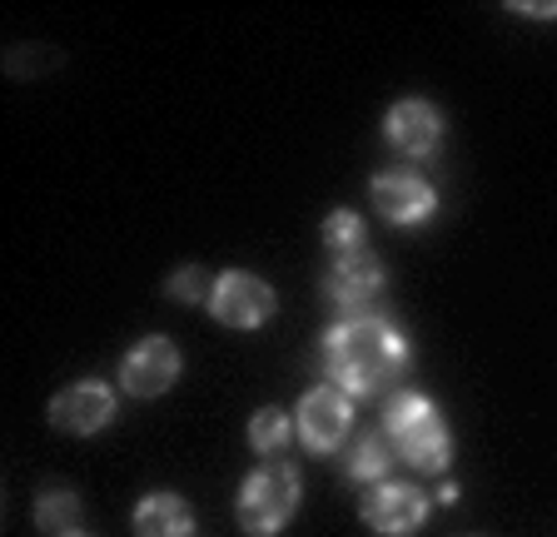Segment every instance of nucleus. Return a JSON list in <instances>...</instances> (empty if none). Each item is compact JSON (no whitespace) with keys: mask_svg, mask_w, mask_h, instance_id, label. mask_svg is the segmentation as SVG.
<instances>
[{"mask_svg":"<svg viewBox=\"0 0 557 537\" xmlns=\"http://www.w3.org/2000/svg\"><path fill=\"white\" fill-rule=\"evenodd\" d=\"M348 419H354V409H348L344 388H309V394L299 398V413H294L309 453H334L348 438Z\"/></svg>","mask_w":557,"mask_h":537,"instance_id":"nucleus-6","label":"nucleus"},{"mask_svg":"<svg viewBox=\"0 0 557 537\" xmlns=\"http://www.w3.org/2000/svg\"><path fill=\"white\" fill-rule=\"evenodd\" d=\"M170 294L180 304H199V299H205V274H199V268H180L170 279Z\"/></svg>","mask_w":557,"mask_h":537,"instance_id":"nucleus-17","label":"nucleus"},{"mask_svg":"<svg viewBox=\"0 0 557 537\" xmlns=\"http://www.w3.org/2000/svg\"><path fill=\"white\" fill-rule=\"evenodd\" d=\"M274 309H278L274 289L259 274H244V268L220 274L214 289H209V314L220 319L224 328H259L274 319Z\"/></svg>","mask_w":557,"mask_h":537,"instance_id":"nucleus-5","label":"nucleus"},{"mask_svg":"<svg viewBox=\"0 0 557 537\" xmlns=\"http://www.w3.org/2000/svg\"><path fill=\"white\" fill-rule=\"evenodd\" d=\"M383 433L394 438L398 458H404V463H413L418 473H443V467H448L453 438H448V428H443L438 409H433L423 394L394 398V403H388V413H383Z\"/></svg>","mask_w":557,"mask_h":537,"instance_id":"nucleus-2","label":"nucleus"},{"mask_svg":"<svg viewBox=\"0 0 557 537\" xmlns=\"http://www.w3.org/2000/svg\"><path fill=\"white\" fill-rule=\"evenodd\" d=\"M423 517H429V492L413 488V483H379V488L363 498V523L383 537L418 533Z\"/></svg>","mask_w":557,"mask_h":537,"instance_id":"nucleus-7","label":"nucleus"},{"mask_svg":"<svg viewBox=\"0 0 557 537\" xmlns=\"http://www.w3.org/2000/svg\"><path fill=\"white\" fill-rule=\"evenodd\" d=\"M383 264L363 249V254H348V259H334L324 279V294L329 304L338 309V319H383L379 304H383Z\"/></svg>","mask_w":557,"mask_h":537,"instance_id":"nucleus-4","label":"nucleus"},{"mask_svg":"<svg viewBox=\"0 0 557 537\" xmlns=\"http://www.w3.org/2000/svg\"><path fill=\"white\" fill-rule=\"evenodd\" d=\"M398 463V448H394V438L383 428H369L359 438V444L348 448V463H344V473L348 478H359V483H373V478H383L388 467Z\"/></svg>","mask_w":557,"mask_h":537,"instance_id":"nucleus-13","label":"nucleus"},{"mask_svg":"<svg viewBox=\"0 0 557 537\" xmlns=\"http://www.w3.org/2000/svg\"><path fill=\"white\" fill-rule=\"evenodd\" d=\"M174 378H180V349H174L170 339H139L135 349L125 353V363H120V384H125V394L135 398H160L174 388Z\"/></svg>","mask_w":557,"mask_h":537,"instance_id":"nucleus-9","label":"nucleus"},{"mask_svg":"<svg viewBox=\"0 0 557 537\" xmlns=\"http://www.w3.org/2000/svg\"><path fill=\"white\" fill-rule=\"evenodd\" d=\"M373 210L388 224H423L438 210V195H433V185L423 175H413V170H383V175L373 179Z\"/></svg>","mask_w":557,"mask_h":537,"instance_id":"nucleus-8","label":"nucleus"},{"mask_svg":"<svg viewBox=\"0 0 557 537\" xmlns=\"http://www.w3.org/2000/svg\"><path fill=\"white\" fill-rule=\"evenodd\" d=\"M299 473L289 463H264L255 467L239 488V527L249 537H274L278 527L299 513Z\"/></svg>","mask_w":557,"mask_h":537,"instance_id":"nucleus-3","label":"nucleus"},{"mask_svg":"<svg viewBox=\"0 0 557 537\" xmlns=\"http://www.w3.org/2000/svg\"><path fill=\"white\" fill-rule=\"evenodd\" d=\"M518 15H557V5H512Z\"/></svg>","mask_w":557,"mask_h":537,"instance_id":"nucleus-18","label":"nucleus"},{"mask_svg":"<svg viewBox=\"0 0 557 537\" xmlns=\"http://www.w3.org/2000/svg\"><path fill=\"white\" fill-rule=\"evenodd\" d=\"M135 537H195V513L180 492H150L135 508Z\"/></svg>","mask_w":557,"mask_h":537,"instance_id":"nucleus-12","label":"nucleus"},{"mask_svg":"<svg viewBox=\"0 0 557 537\" xmlns=\"http://www.w3.org/2000/svg\"><path fill=\"white\" fill-rule=\"evenodd\" d=\"M408 344L388 319H338L324 334V369L344 394L373 398L398 378Z\"/></svg>","mask_w":557,"mask_h":537,"instance_id":"nucleus-1","label":"nucleus"},{"mask_svg":"<svg viewBox=\"0 0 557 537\" xmlns=\"http://www.w3.org/2000/svg\"><path fill=\"white\" fill-rule=\"evenodd\" d=\"M324 249L334 259H348V254H363L369 249V234H363V220L354 210H334L324 220Z\"/></svg>","mask_w":557,"mask_h":537,"instance_id":"nucleus-14","label":"nucleus"},{"mask_svg":"<svg viewBox=\"0 0 557 537\" xmlns=\"http://www.w3.org/2000/svg\"><path fill=\"white\" fill-rule=\"evenodd\" d=\"M75 517H81V498L65 488L40 492V502H35V523L46 533H75Z\"/></svg>","mask_w":557,"mask_h":537,"instance_id":"nucleus-16","label":"nucleus"},{"mask_svg":"<svg viewBox=\"0 0 557 537\" xmlns=\"http://www.w3.org/2000/svg\"><path fill=\"white\" fill-rule=\"evenodd\" d=\"M110 419H115V394H110L104 384H95V378L70 384V388H60V394L50 398V423H55L60 433H75V438L100 433Z\"/></svg>","mask_w":557,"mask_h":537,"instance_id":"nucleus-10","label":"nucleus"},{"mask_svg":"<svg viewBox=\"0 0 557 537\" xmlns=\"http://www.w3.org/2000/svg\"><path fill=\"white\" fill-rule=\"evenodd\" d=\"M60 537H90V533H81V527H75V533H60Z\"/></svg>","mask_w":557,"mask_h":537,"instance_id":"nucleus-19","label":"nucleus"},{"mask_svg":"<svg viewBox=\"0 0 557 537\" xmlns=\"http://www.w3.org/2000/svg\"><path fill=\"white\" fill-rule=\"evenodd\" d=\"M383 135H388V145L404 154H433L443 140V115L429 105V100H398L394 110H388V120H383Z\"/></svg>","mask_w":557,"mask_h":537,"instance_id":"nucleus-11","label":"nucleus"},{"mask_svg":"<svg viewBox=\"0 0 557 537\" xmlns=\"http://www.w3.org/2000/svg\"><path fill=\"white\" fill-rule=\"evenodd\" d=\"M289 413L284 409H259L255 419H249V444H255V453H284L289 448Z\"/></svg>","mask_w":557,"mask_h":537,"instance_id":"nucleus-15","label":"nucleus"}]
</instances>
